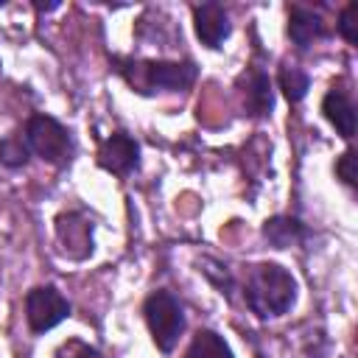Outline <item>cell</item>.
<instances>
[{
  "label": "cell",
  "mask_w": 358,
  "mask_h": 358,
  "mask_svg": "<svg viewBox=\"0 0 358 358\" xmlns=\"http://www.w3.org/2000/svg\"><path fill=\"white\" fill-rule=\"evenodd\" d=\"M336 176L347 185V187H355V151L352 148H347L341 157H338V162H336Z\"/></svg>",
  "instance_id": "e0dca14e"
},
{
  "label": "cell",
  "mask_w": 358,
  "mask_h": 358,
  "mask_svg": "<svg viewBox=\"0 0 358 358\" xmlns=\"http://www.w3.org/2000/svg\"><path fill=\"white\" fill-rule=\"evenodd\" d=\"M98 165L109 173L126 176L140 165V145L126 131H112L98 148Z\"/></svg>",
  "instance_id": "8992f818"
},
{
  "label": "cell",
  "mask_w": 358,
  "mask_h": 358,
  "mask_svg": "<svg viewBox=\"0 0 358 358\" xmlns=\"http://www.w3.org/2000/svg\"><path fill=\"white\" fill-rule=\"evenodd\" d=\"M70 316V302L64 294L53 285H36L25 294V319L31 333H45L53 330L59 322Z\"/></svg>",
  "instance_id": "5b68a950"
},
{
  "label": "cell",
  "mask_w": 358,
  "mask_h": 358,
  "mask_svg": "<svg viewBox=\"0 0 358 358\" xmlns=\"http://www.w3.org/2000/svg\"><path fill=\"white\" fill-rule=\"evenodd\" d=\"M263 238L274 246V249H288L291 243H299L308 238V229L299 218L291 215H274L263 224Z\"/></svg>",
  "instance_id": "7c38bea8"
},
{
  "label": "cell",
  "mask_w": 358,
  "mask_h": 358,
  "mask_svg": "<svg viewBox=\"0 0 358 358\" xmlns=\"http://www.w3.org/2000/svg\"><path fill=\"white\" fill-rule=\"evenodd\" d=\"M143 316L148 324V333L154 338V344L162 352H171L179 341V336L185 333V310L182 302L171 294V291H154L145 296L143 302Z\"/></svg>",
  "instance_id": "3957f363"
},
{
  "label": "cell",
  "mask_w": 358,
  "mask_h": 358,
  "mask_svg": "<svg viewBox=\"0 0 358 358\" xmlns=\"http://www.w3.org/2000/svg\"><path fill=\"white\" fill-rule=\"evenodd\" d=\"M193 25H196V36L201 39V45L207 48H218L232 25H229V14L221 3H201V6H193Z\"/></svg>",
  "instance_id": "ba28073f"
},
{
  "label": "cell",
  "mask_w": 358,
  "mask_h": 358,
  "mask_svg": "<svg viewBox=\"0 0 358 358\" xmlns=\"http://www.w3.org/2000/svg\"><path fill=\"white\" fill-rule=\"evenodd\" d=\"M115 73L126 78L131 90L140 95L154 92H179L187 90L199 70L193 62H162V59H115Z\"/></svg>",
  "instance_id": "6da1fadb"
},
{
  "label": "cell",
  "mask_w": 358,
  "mask_h": 358,
  "mask_svg": "<svg viewBox=\"0 0 358 358\" xmlns=\"http://www.w3.org/2000/svg\"><path fill=\"white\" fill-rule=\"evenodd\" d=\"M56 241L62 255L81 260L92 252V224L78 213H62L56 218Z\"/></svg>",
  "instance_id": "52a82bcc"
},
{
  "label": "cell",
  "mask_w": 358,
  "mask_h": 358,
  "mask_svg": "<svg viewBox=\"0 0 358 358\" xmlns=\"http://www.w3.org/2000/svg\"><path fill=\"white\" fill-rule=\"evenodd\" d=\"M288 36L299 50H308L313 42H319L322 36H327L324 20L305 6H291L288 8Z\"/></svg>",
  "instance_id": "9c48e42d"
},
{
  "label": "cell",
  "mask_w": 358,
  "mask_h": 358,
  "mask_svg": "<svg viewBox=\"0 0 358 358\" xmlns=\"http://www.w3.org/2000/svg\"><path fill=\"white\" fill-rule=\"evenodd\" d=\"M182 358H235V355H232L229 344L215 330H199L190 338Z\"/></svg>",
  "instance_id": "4fadbf2b"
},
{
  "label": "cell",
  "mask_w": 358,
  "mask_h": 358,
  "mask_svg": "<svg viewBox=\"0 0 358 358\" xmlns=\"http://www.w3.org/2000/svg\"><path fill=\"white\" fill-rule=\"evenodd\" d=\"M355 14H358V3H350V6H344V11L338 14V34H341V36H344L350 45H355V42H358Z\"/></svg>",
  "instance_id": "2e32d148"
},
{
  "label": "cell",
  "mask_w": 358,
  "mask_h": 358,
  "mask_svg": "<svg viewBox=\"0 0 358 358\" xmlns=\"http://www.w3.org/2000/svg\"><path fill=\"white\" fill-rule=\"evenodd\" d=\"M243 299L260 319L282 316L296 299V280L280 263H257L246 271Z\"/></svg>",
  "instance_id": "7a4b0ae2"
},
{
  "label": "cell",
  "mask_w": 358,
  "mask_h": 358,
  "mask_svg": "<svg viewBox=\"0 0 358 358\" xmlns=\"http://www.w3.org/2000/svg\"><path fill=\"white\" fill-rule=\"evenodd\" d=\"M277 84H280L282 95H285L291 103H296V101H302V98L308 95L310 78H308V73L299 70L296 64H282L280 73H277Z\"/></svg>",
  "instance_id": "5bb4252c"
},
{
  "label": "cell",
  "mask_w": 358,
  "mask_h": 358,
  "mask_svg": "<svg viewBox=\"0 0 358 358\" xmlns=\"http://www.w3.org/2000/svg\"><path fill=\"white\" fill-rule=\"evenodd\" d=\"M25 143L34 154H39L50 165H67L73 157V137L70 131L50 115H31L25 123Z\"/></svg>",
  "instance_id": "277c9868"
},
{
  "label": "cell",
  "mask_w": 358,
  "mask_h": 358,
  "mask_svg": "<svg viewBox=\"0 0 358 358\" xmlns=\"http://www.w3.org/2000/svg\"><path fill=\"white\" fill-rule=\"evenodd\" d=\"M56 358H103L95 347H90V344H84V341H67V344H62L59 347V352H56Z\"/></svg>",
  "instance_id": "ac0fdd59"
},
{
  "label": "cell",
  "mask_w": 358,
  "mask_h": 358,
  "mask_svg": "<svg viewBox=\"0 0 358 358\" xmlns=\"http://www.w3.org/2000/svg\"><path fill=\"white\" fill-rule=\"evenodd\" d=\"M28 154H31V148H28L22 134H8L6 140H0V162L3 165L20 168L28 162Z\"/></svg>",
  "instance_id": "9a60e30c"
},
{
  "label": "cell",
  "mask_w": 358,
  "mask_h": 358,
  "mask_svg": "<svg viewBox=\"0 0 358 358\" xmlns=\"http://www.w3.org/2000/svg\"><path fill=\"white\" fill-rule=\"evenodd\" d=\"M241 95H243V109L249 115H268L274 106V95H271V81L263 70H249L241 76Z\"/></svg>",
  "instance_id": "30bf717a"
},
{
  "label": "cell",
  "mask_w": 358,
  "mask_h": 358,
  "mask_svg": "<svg viewBox=\"0 0 358 358\" xmlns=\"http://www.w3.org/2000/svg\"><path fill=\"white\" fill-rule=\"evenodd\" d=\"M322 112L344 140H352V134H355V106H352V101L344 90L333 87L322 101Z\"/></svg>",
  "instance_id": "8fae6325"
}]
</instances>
